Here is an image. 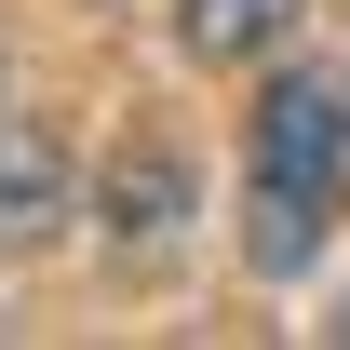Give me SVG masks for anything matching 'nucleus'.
<instances>
[{"instance_id": "20e7f679", "label": "nucleus", "mask_w": 350, "mask_h": 350, "mask_svg": "<svg viewBox=\"0 0 350 350\" xmlns=\"http://www.w3.org/2000/svg\"><path fill=\"white\" fill-rule=\"evenodd\" d=\"M283 27H297V0H189V14H175V41L202 54V68H243V54H269Z\"/></svg>"}, {"instance_id": "7ed1b4c3", "label": "nucleus", "mask_w": 350, "mask_h": 350, "mask_svg": "<svg viewBox=\"0 0 350 350\" xmlns=\"http://www.w3.org/2000/svg\"><path fill=\"white\" fill-rule=\"evenodd\" d=\"M175 216H189V162H175V148H122V162H108V229H122V256H162Z\"/></svg>"}, {"instance_id": "f03ea898", "label": "nucleus", "mask_w": 350, "mask_h": 350, "mask_svg": "<svg viewBox=\"0 0 350 350\" xmlns=\"http://www.w3.org/2000/svg\"><path fill=\"white\" fill-rule=\"evenodd\" d=\"M54 216H68V148L0 108V243H41Z\"/></svg>"}, {"instance_id": "39448f33", "label": "nucleus", "mask_w": 350, "mask_h": 350, "mask_svg": "<svg viewBox=\"0 0 350 350\" xmlns=\"http://www.w3.org/2000/svg\"><path fill=\"white\" fill-rule=\"evenodd\" d=\"M337 337H350V310H337Z\"/></svg>"}, {"instance_id": "f257e3e1", "label": "nucleus", "mask_w": 350, "mask_h": 350, "mask_svg": "<svg viewBox=\"0 0 350 350\" xmlns=\"http://www.w3.org/2000/svg\"><path fill=\"white\" fill-rule=\"evenodd\" d=\"M350 202V68H297L256 94V148H243V256L297 283Z\"/></svg>"}]
</instances>
